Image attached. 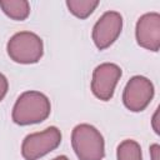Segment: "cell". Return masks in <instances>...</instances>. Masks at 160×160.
Instances as JSON below:
<instances>
[{"instance_id": "52a82bcc", "label": "cell", "mask_w": 160, "mask_h": 160, "mask_svg": "<svg viewBox=\"0 0 160 160\" xmlns=\"http://www.w3.org/2000/svg\"><path fill=\"white\" fill-rule=\"evenodd\" d=\"M122 30V16L118 11H106L92 28V40L99 50H105L119 38Z\"/></svg>"}, {"instance_id": "8fae6325", "label": "cell", "mask_w": 160, "mask_h": 160, "mask_svg": "<svg viewBox=\"0 0 160 160\" xmlns=\"http://www.w3.org/2000/svg\"><path fill=\"white\" fill-rule=\"evenodd\" d=\"M116 158L118 160H142L139 142L131 139L121 141L116 149Z\"/></svg>"}, {"instance_id": "4fadbf2b", "label": "cell", "mask_w": 160, "mask_h": 160, "mask_svg": "<svg viewBox=\"0 0 160 160\" xmlns=\"http://www.w3.org/2000/svg\"><path fill=\"white\" fill-rule=\"evenodd\" d=\"M150 158L151 160H160V145L152 144L150 146Z\"/></svg>"}, {"instance_id": "6da1fadb", "label": "cell", "mask_w": 160, "mask_h": 160, "mask_svg": "<svg viewBox=\"0 0 160 160\" xmlns=\"http://www.w3.org/2000/svg\"><path fill=\"white\" fill-rule=\"evenodd\" d=\"M51 111L49 98L35 90L22 92L14 104L11 118L18 125L39 124L48 119Z\"/></svg>"}, {"instance_id": "9c48e42d", "label": "cell", "mask_w": 160, "mask_h": 160, "mask_svg": "<svg viewBox=\"0 0 160 160\" xmlns=\"http://www.w3.org/2000/svg\"><path fill=\"white\" fill-rule=\"evenodd\" d=\"M0 8L6 16L22 21L30 14V4L26 0H0Z\"/></svg>"}, {"instance_id": "7a4b0ae2", "label": "cell", "mask_w": 160, "mask_h": 160, "mask_svg": "<svg viewBox=\"0 0 160 160\" xmlns=\"http://www.w3.org/2000/svg\"><path fill=\"white\" fill-rule=\"evenodd\" d=\"M71 145L79 160H102L105 156L104 138L90 124H79L72 129Z\"/></svg>"}, {"instance_id": "30bf717a", "label": "cell", "mask_w": 160, "mask_h": 160, "mask_svg": "<svg viewBox=\"0 0 160 160\" xmlns=\"http://www.w3.org/2000/svg\"><path fill=\"white\" fill-rule=\"evenodd\" d=\"M99 1L98 0H68L66 6L69 11L79 18V19H86L90 16L94 10L98 8Z\"/></svg>"}, {"instance_id": "3957f363", "label": "cell", "mask_w": 160, "mask_h": 160, "mask_svg": "<svg viewBox=\"0 0 160 160\" xmlns=\"http://www.w3.org/2000/svg\"><path fill=\"white\" fill-rule=\"evenodd\" d=\"M9 58L18 64H35L44 54V44L39 35L31 31L14 34L6 45Z\"/></svg>"}, {"instance_id": "7c38bea8", "label": "cell", "mask_w": 160, "mask_h": 160, "mask_svg": "<svg viewBox=\"0 0 160 160\" xmlns=\"http://www.w3.org/2000/svg\"><path fill=\"white\" fill-rule=\"evenodd\" d=\"M8 89H9V82H8V79L4 74L0 72V101L5 98L6 92H8Z\"/></svg>"}, {"instance_id": "8992f818", "label": "cell", "mask_w": 160, "mask_h": 160, "mask_svg": "<svg viewBox=\"0 0 160 160\" xmlns=\"http://www.w3.org/2000/svg\"><path fill=\"white\" fill-rule=\"evenodd\" d=\"M121 69L116 64L104 62L95 68L91 79V91L92 94L102 100L108 101L112 98L115 88L121 78Z\"/></svg>"}, {"instance_id": "5bb4252c", "label": "cell", "mask_w": 160, "mask_h": 160, "mask_svg": "<svg viewBox=\"0 0 160 160\" xmlns=\"http://www.w3.org/2000/svg\"><path fill=\"white\" fill-rule=\"evenodd\" d=\"M151 126L154 129V131L156 134H160V128H159V108L155 110L154 115H152V119H151Z\"/></svg>"}, {"instance_id": "ba28073f", "label": "cell", "mask_w": 160, "mask_h": 160, "mask_svg": "<svg viewBox=\"0 0 160 160\" xmlns=\"http://www.w3.org/2000/svg\"><path fill=\"white\" fill-rule=\"evenodd\" d=\"M135 38L138 44L150 51L160 49V14L146 12L138 19L135 26Z\"/></svg>"}, {"instance_id": "9a60e30c", "label": "cell", "mask_w": 160, "mask_h": 160, "mask_svg": "<svg viewBox=\"0 0 160 160\" xmlns=\"http://www.w3.org/2000/svg\"><path fill=\"white\" fill-rule=\"evenodd\" d=\"M52 160H69V159H68V156H65V155H60V156H56V158L52 159Z\"/></svg>"}, {"instance_id": "277c9868", "label": "cell", "mask_w": 160, "mask_h": 160, "mask_svg": "<svg viewBox=\"0 0 160 160\" xmlns=\"http://www.w3.org/2000/svg\"><path fill=\"white\" fill-rule=\"evenodd\" d=\"M61 142V132L56 126L28 135L21 144V155L25 160H38L55 150Z\"/></svg>"}, {"instance_id": "5b68a950", "label": "cell", "mask_w": 160, "mask_h": 160, "mask_svg": "<svg viewBox=\"0 0 160 160\" xmlns=\"http://www.w3.org/2000/svg\"><path fill=\"white\" fill-rule=\"evenodd\" d=\"M152 82L141 75L132 76L125 85L122 92V102L125 108L132 112H139L146 109L154 98Z\"/></svg>"}]
</instances>
